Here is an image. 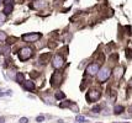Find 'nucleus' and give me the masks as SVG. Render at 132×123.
Segmentation results:
<instances>
[{
	"mask_svg": "<svg viewBox=\"0 0 132 123\" xmlns=\"http://www.w3.org/2000/svg\"><path fill=\"white\" fill-rule=\"evenodd\" d=\"M96 75H98V81L99 82H105L110 78V75H111V70H110L109 68L105 67V68H101V69L99 70V73Z\"/></svg>",
	"mask_w": 132,
	"mask_h": 123,
	"instance_id": "nucleus-1",
	"label": "nucleus"
},
{
	"mask_svg": "<svg viewBox=\"0 0 132 123\" xmlns=\"http://www.w3.org/2000/svg\"><path fill=\"white\" fill-rule=\"evenodd\" d=\"M31 57H32V48H30V47H25L19 52V58H20V60H22V62L30 59Z\"/></svg>",
	"mask_w": 132,
	"mask_h": 123,
	"instance_id": "nucleus-2",
	"label": "nucleus"
},
{
	"mask_svg": "<svg viewBox=\"0 0 132 123\" xmlns=\"http://www.w3.org/2000/svg\"><path fill=\"white\" fill-rule=\"evenodd\" d=\"M100 91L98 90H90L88 94H86V100H88V102H95V101H98L100 99Z\"/></svg>",
	"mask_w": 132,
	"mask_h": 123,
	"instance_id": "nucleus-3",
	"label": "nucleus"
},
{
	"mask_svg": "<svg viewBox=\"0 0 132 123\" xmlns=\"http://www.w3.org/2000/svg\"><path fill=\"white\" fill-rule=\"evenodd\" d=\"M100 70V65L98 63H93V64L88 65V68H86V74H89L90 76H94L96 75Z\"/></svg>",
	"mask_w": 132,
	"mask_h": 123,
	"instance_id": "nucleus-4",
	"label": "nucleus"
},
{
	"mask_svg": "<svg viewBox=\"0 0 132 123\" xmlns=\"http://www.w3.org/2000/svg\"><path fill=\"white\" fill-rule=\"evenodd\" d=\"M41 33H29V35H23L22 40L26 42H36L41 38Z\"/></svg>",
	"mask_w": 132,
	"mask_h": 123,
	"instance_id": "nucleus-5",
	"label": "nucleus"
},
{
	"mask_svg": "<svg viewBox=\"0 0 132 123\" xmlns=\"http://www.w3.org/2000/svg\"><path fill=\"white\" fill-rule=\"evenodd\" d=\"M14 9V0H4V14H11Z\"/></svg>",
	"mask_w": 132,
	"mask_h": 123,
	"instance_id": "nucleus-6",
	"label": "nucleus"
},
{
	"mask_svg": "<svg viewBox=\"0 0 132 123\" xmlns=\"http://www.w3.org/2000/svg\"><path fill=\"white\" fill-rule=\"evenodd\" d=\"M52 64H53V67H54L56 69L61 68V67L64 64L63 57H62V55H56V57L53 58V62H52Z\"/></svg>",
	"mask_w": 132,
	"mask_h": 123,
	"instance_id": "nucleus-7",
	"label": "nucleus"
},
{
	"mask_svg": "<svg viewBox=\"0 0 132 123\" xmlns=\"http://www.w3.org/2000/svg\"><path fill=\"white\" fill-rule=\"evenodd\" d=\"M62 82V74L61 73H56L52 75V85L53 86H58Z\"/></svg>",
	"mask_w": 132,
	"mask_h": 123,
	"instance_id": "nucleus-8",
	"label": "nucleus"
},
{
	"mask_svg": "<svg viewBox=\"0 0 132 123\" xmlns=\"http://www.w3.org/2000/svg\"><path fill=\"white\" fill-rule=\"evenodd\" d=\"M122 75H123V68H122V67L115 68V70H114V76H115V79H121Z\"/></svg>",
	"mask_w": 132,
	"mask_h": 123,
	"instance_id": "nucleus-9",
	"label": "nucleus"
},
{
	"mask_svg": "<svg viewBox=\"0 0 132 123\" xmlns=\"http://www.w3.org/2000/svg\"><path fill=\"white\" fill-rule=\"evenodd\" d=\"M23 88L26 89V90H29V91H32V90L35 89L34 81H31V80H26V81L23 82Z\"/></svg>",
	"mask_w": 132,
	"mask_h": 123,
	"instance_id": "nucleus-10",
	"label": "nucleus"
},
{
	"mask_svg": "<svg viewBox=\"0 0 132 123\" xmlns=\"http://www.w3.org/2000/svg\"><path fill=\"white\" fill-rule=\"evenodd\" d=\"M23 78H25V75H23L22 73H19V74H16V81L17 82L25 81V80H23Z\"/></svg>",
	"mask_w": 132,
	"mask_h": 123,
	"instance_id": "nucleus-11",
	"label": "nucleus"
},
{
	"mask_svg": "<svg viewBox=\"0 0 132 123\" xmlns=\"http://www.w3.org/2000/svg\"><path fill=\"white\" fill-rule=\"evenodd\" d=\"M116 113V115H120V113H122L123 112V106H116L115 107V111H114Z\"/></svg>",
	"mask_w": 132,
	"mask_h": 123,
	"instance_id": "nucleus-12",
	"label": "nucleus"
},
{
	"mask_svg": "<svg viewBox=\"0 0 132 123\" xmlns=\"http://www.w3.org/2000/svg\"><path fill=\"white\" fill-rule=\"evenodd\" d=\"M5 40H6V33L3 32V31H0V42L5 41Z\"/></svg>",
	"mask_w": 132,
	"mask_h": 123,
	"instance_id": "nucleus-13",
	"label": "nucleus"
},
{
	"mask_svg": "<svg viewBox=\"0 0 132 123\" xmlns=\"http://www.w3.org/2000/svg\"><path fill=\"white\" fill-rule=\"evenodd\" d=\"M43 100H45V102H46V103H53V99H52V97L45 96V97H43Z\"/></svg>",
	"mask_w": 132,
	"mask_h": 123,
	"instance_id": "nucleus-14",
	"label": "nucleus"
},
{
	"mask_svg": "<svg viewBox=\"0 0 132 123\" xmlns=\"http://www.w3.org/2000/svg\"><path fill=\"white\" fill-rule=\"evenodd\" d=\"M75 121H77V122H79V123H81V122H84V121H85V118L83 117V116H77Z\"/></svg>",
	"mask_w": 132,
	"mask_h": 123,
	"instance_id": "nucleus-15",
	"label": "nucleus"
},
{
	"mask_svg": "<svg viewBox=\"0 0 132 123\" xmlns=\"http://www.w3.org/2000/svg\"><path fill=\"white\" fill-rule=\"evenodd\" d=\"M4 21H5V14H0V26L4 24Z\"/></svg>",
	"mask_w": 132,
	"mask_h": 123,
	"instance_id": "nucleus-16",
	"label": "nucleus"
},
{
	"mask_svg": "<svg viewBox=\"0 0 132 123\" xmlns=\"http://www.w3.org/2000/svg\"><path fill=\"white\" fill-rule=\"evenodd\" d=\"M56 97H57V99H64V94L63 92H57V94H56Z\"/></svg>",
	"mask_w": 132,
	"mask_h": 123,
	"instance_id": "nucleus-17",
	"label": "nucleus"
},
{
	"mask_svg": "<svg viewBox=\"0 0 132 123\" xmlns=\"http://www.w3.org/2000/svg\"><path fill=\"white\" fill-rule=\"evenodd\" d=\"M27 122H29V119H27L26 117H22L21 119H20V123H27Z\"/></svg>",
	"mask_w": 132,
	"mask_h": 123,
	"instance_id": "nucleus-18",
	"label": "nucleus"
},
{
	"mask_svg": "<svg viewBox=\"0 0 132 123\" xmlns=\"http://www.w3.org/2000/svg\"><path fill=\"white\" fill-rule=\"evenodd\" d=\"M36 119H37V122H42V121H45V117L43 116H38Z\"/></svg>",
	"mask_w": 132,
	"mask_h": 123,
	"instance_id": "nucleus-19",
	"label": "nucleus"
},
{
	"mask_svg": "<svg viewBox=\"0 0 132 123\" xmlns=\"http://www.w3.org/2000/svg\"><path fill=\"white\" fill-rule=\"evenodd\" d=\"M130 112H132V106H131V107H130Z\"/></svg>",
	"mask_w": 132,
	"mask_h": 123,
	"instance_id": "nucleus-20",
	"label": "nucleus"
}]
</instances>
